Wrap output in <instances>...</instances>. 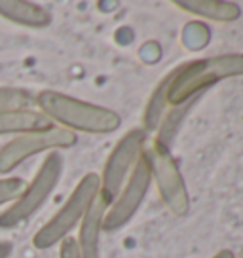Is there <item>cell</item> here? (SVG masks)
<instances>
[{
    "label": "cell",
    "instance_id": "1",
    "mask_svg": "<svg viewBox=\"0 0 243 258\" xmlns=\"http://www.w3.org/2000/svg\"><path fill=\"white\" fill-rule=\"evenodd\" d=\"M34 103L44 116H48L53 123L69 131H84L91 135H106L122 125V118L106 106L86 103L82 99L71 97L59 91H40L34 97Z\"/></svg>",
    "mask_w": 243,
    "mask_h": 258
},
{
    "label": "cell",
    "instance_id": "2",
    "mask_svg": "<svg viewBox=\"0 0 243 258\" xmlns=\"http://www.w3.org/2000/svg\"><path fill=\"white\" fill-rule=\"evenodd\" d=\"M237 76H243V53H222L180 64L169 73L167 106L187 103L203 95L211 86Z\"/></svg>",
    "mask_w": 243,
    "mask_h": 258
},
{
    "label": "cell",
    "instance_id": "3",
    "mask_svg": "<svg viewBox=\"0 0 243 258\" xmlns=\"http://www.w3.org/2000/svg\"><path fill=\"white\" fill-rule=\"evenodd\" d=\"M99 192H101V180H99L97 173L84 175L73 190V194L69 196V200L63 203V207L34 234V247L46 250L65 241L67 237H71V232L76 226H80L82 218L88 213L89 205L95 202Z\"/></svg>",
    "mask_w": 243,
    "mask_h": 258
},
{
    "label": "cell",
    "instance_id": "4",
    "mask_svg": "<svg viewBox=\"0 0 243 258\" xmlns=\"http://www.w3.org/2000/svg\"><path fill=\"white\" fill-rule=\"evenodd\" d=\"M61 175H63V156L59 152L48 154V158L42 161L38 173L25 186L23 194L8 209L0 213V228H16L36 215L57 188Z\"/></svg>",
    "mask_w": 243,
    "mask_h": 258
},
{
    "label": "cell",
    "instance_id": "5",
    "mask_svg": "<svg viewBox=\"0 0 243 258\" xmlns=\"http://www.w3.org/2000/svg\"><path fill=\"white\" fill-rule=\"evenodd\" d=\"M145 158L163 205L175 217H185L190 209V196L175 158L167 148H162L154 143L145 148Z\"/></svg>",
    "mask_w": 243,
    "mask_h": 258
},
{
    "label": "cell",
    "instance_id": "6",
    "mask_svg": "<svg viewBox=\"0 0 243 258\" xmlns=\"http://www.w3.org/2000/svg\"><path fill=\"white\" fill-rule=\"evenodd\" d=\"M146 148V131L141 127L130 129L124 137L116 143L112 152L108 154L106 163L103 167V173L99 175L101 180V198L108 205L116 200V196L120 194L122 186L126 184V180L130 177L133 167L137 165L141 156Z\"/></svg>",
    "mask_w": 243,
    "mask_h": 258
},
{
    "label": "cell",
    "instance_id": "7",
    "mask_svg": "<svg viewBox=\"0 0 243 258\" xmlns=\"http://www.w3.org/2000/svg\"><path fill=\"white\" fill-rule=\"evenodd\" d=\"M76 133L55 125L46 131H36V133H27L19 135L14 141H10L6 146L0 150V175H8L21 165L25 160L33 158L42 152H55V150H65L76 145Z\"/></svg>",
    "mask_w": 243,
    "mask_h": 258
},
{
    "label": "cell",
    "instance_id": "8",
    "mask_svg": "<svg viewBox=\"0 0 243 258\" xmlns=\"http://www.w3.org/2000/svg\"><path fill=\"white\" fill-rule=\"evenodd\" d=\"M150 186H152V175H150V167H148L145 152H143L141 160L137 161V165L133 167L126 180V184L122 186L120 194L108 205L105 220H103V232H116L130 224L141 209Z\"/></svg>",
    "mask_w": 243,
    "mask_h": 258
},
{
    "label": "cell",
    "instance_id": "9",
    "mask_svg": "<svg viewBox=\"0 0 243 258\" xmlns=\"http://www.w3.org/2000/svg\"><path fill=\"white\" fill-rule=\"evenodd\" d=\"M106 209H108V203L99 194L82 218L78 237H76L80 258H101V232H103Z\"/></svg>",
    "mask_w": 243,
    "mask_h": 258
},
{
    "label": "cell",
    "instance_id": "10",
    "mask_svg": "<svg viewBox=\"0 0 243 258\" xmlns=\"http://www.w3.org/2000/svg\"><path fill=\"white\" fill-rule=\"evenodd\" d=\"M55 127V123L40 110H6L0 112V135H27Z\"/></svg>",
    "mask_w": 243,
    "mask_h": 258
},
{
    "label": "cell",
    "instance_id": "11",
    "mask_svg": "<svg viewBox=\"0 0 243 258\" xmlns=\"http://www.w3.org/2000/svg\"><path fill=\"white\" fill-rule=\"evenodd\" d=\"M0 17L31 29H46L51 25V14L48 10L27 0H0Z\"/></svg>",
    "mask_w": 243,
    "mask_h": 258
},
{
    "label": "cell",
    "instance_id": "12",
    "mask_svg": "<svg viewBox=\"0 0 243 258\" xmlns=\"http://www.w3.org/2000/svg\"><path fill=\"white\" fill-rule=\"evenodd\" d=\"M175 6L192 16H200L209 21L230 23L241 16V10L234 2L224 0H175Z\"/></svg>",
    "mask_w": 243,
    "mask_h": 258
},
{
    "label": "cell",
    "instance_id": "13",
    "mask_svg": "<svg viewBox=\"0 0 243 258\" xmlns=\"http://www.w3.org/2000/svg\"><path fill=\"white\" fill-rule=\"evenodd\" d=\"M202 97L203 95H198V97H194V99H188L187 103H180V105H175V106H171L169 110H165V114H163L160 123H158V127H156L158 135H156V139H154V145L169 150V146L173 145L175 137L178 135V131H180V127H183V123H185V120H187V116L190 114V110L200 103Z\"/></svg>",
    "mask_w": 243,
    "mask_h": 258
},
{
    "label": "cell",
    "instance_id": "14",
    "mask_svg": "<svg viewBox=\"0 0 243 258\" xmlns=\"http://www.w3.org/2000/svg\"><path fill=\"white\" fill-rule=\"evenodd\" d=\"M167 86H169V74L158 84L154 93L150 95V101L146 103L145 116H143L145 131H156L158 123L162 120V116L167 110Z\"/></svg>",
    "mask_w": 243,
    "mask_h": 258
},
{
    "label": "cell",
    "instance_id": "15",
    "mask_svg": "<svg viewBox=\"0 0 243 258\" xmlns=\"http://www.w3.org/2000/svg\"><path fill=\"white\" fill-rule=\"evenodd\" d=\"M34 95L21 88H0V112L33 108Z\"/></svg>",
    "mask_w": 243,
    "mask_h": 258
},
{
    "label": "cell",
    "instance_id": "16",
    "mask_svg": "<svg viewBox=\"0 0 243 258\" xmlns=\"http://www.w3.org/2000/svg\"><path fill=\"white\" fill-rule=\"evenodd\" d=\"M25 180L17 177H8V178H0V205H6V203H14L23 194L25 190Z\"/></svg>",
    "mask_w": 243,
    "mask_h": 258
},
{
    "label": "cell",
    "instance_id": "17",
    "mask_svg": "<svg viewBox=\"0 0 243 258\" xmlns=\"http://www.w3.org/2000/svg\"><path fill=\"white\" fill-rule=\"evenodd\" d=\"M59 258H80V250L74 237H67L59 243Z\"/></svg>",
    "mask_w": 243,
    "mask_h": 258
},
{
    "label": "cell",
    "instance_id": "18",
    "mask_svg": "<svg viewBox=\"0 0 243 258\" xmlns=\"http://www.w3.org/2000/svg\"><path fill=\"white\" fill-rule=\"evenodd\" d=\"M14 245L10 241H0V258H10L12 256Z\"/></svg>",
    "mask_w": 243,
    "mask_h": 258
},
{
    "label": "cell",
    "instance_id": "19",
    "mask_svg": "<svg viewBox=\"0 0 243 258\" xmlns=\"http://www.w3.org/2000/svg\"><path fill=\"white\" fill-rule=\"evenodd\" d=\"M211 258H235V254L230 249H222V250H219L217 254H213Z\"/></svg>",
    "mask_w": 243,
    "mask_h": 258
},
{
    "label": "cell",
    "instance_id": "20",
    "mask_svg": "<svg viewBox=\"0 0 243 258\" xmlns=\"http://www.w3.org/2000/svg\"><path fill=\"white\" fill-rule=\"evenodd\" d=\"M235 258H243V249L239 250V252H237V254H235Z\"/></svg>",
    "mask_w": 243,
    "mask_h": 258
}]
</instances>
